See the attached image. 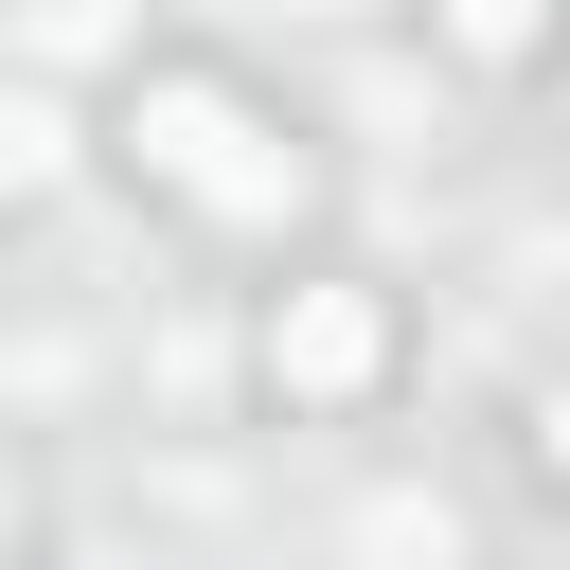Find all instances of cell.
Here are the masks:
<instances>
[{
    "mask_svg": "<svg viewBox=\"0 0 570 570\" xmlns=\"http://www.w3.org/2000/svg\"><path fill=\"white\" fill-rule=\"evenodd\" d=\"M125 160H142L178 214H214V232H285V214H303V142H267L249 89H214V71H142V89H125Z\"/></svg>",
    "mask_w": 570,
    "mask_h": 570,
    "instance_id": "cell-1",
    "label": "cell"
},
{
    "mask_svg": "<svg viewBox=\"0 0 570 570\" xmlns=\"http://www.w3.org/2000/svg\"><path fill=\"white\" fill-rule=\"evenodd\" d=\"M374 374H392V303L374 285H285L267 303V392L285 410H356Z\"/></svg>",
    "mask_w": 570,
    "mask_h": 570,
    "instance_id": "cell-2",
    "label": "cell"
},
{
    "mask_svg": "<svg viewBox=\"0 0 570 570\" xmlns=\"http://www.w3.org/2000/svg\"><path fill=\"white\" fill-rule=\"evenodd\" d=\"M71 160V125H53V89H0V196H36Z\"/></svg>",
    "mask_w": 570,
    "mask_h": 570,
    "instance_id": "cell-3",
    "label": "cell"
},
{
    "mask_svg": "<svg viewBox=\"0 0 570 570\" xmlns=\"http://www.w3.org/2000/svg\"><path fill=\"white\" fill-rule=\"evenodd\" d=\"M445 36H463L481 71H517V53H534V0H445Z\"/></svg>",
    "mask_w": 570,
    "mask_h": 570,
    "instance_id": "cell-4",
    "label": "cell"
},
{
    "mask_svg": "<svg viewBox=\"0 0 570 570\" xmlns=\"http://www.w3.org/2000/svg\"><path fill=\"white\" fill-rule=\"evenodd\" d=\"M534 445H552V481H570V392H552V428H534Z\"/></svg>",
    "mask_w": 570,
    "mask_h": 570,
    "instance_id": "cell-5",
    "label": "cell"
},
{
    "mask_svg": "<svg viewBox=\"0 0 570 570\" xmlns=\"http://www.w3.org/2000/svg\"><path fill=\"white\" fill-rule=\"evenodd\" d=\"M552 107H570V71H552Z\"/></svg>",
    "mask_w": 570,
    "mask_h": 570,
    "instance_id": "cell-6",
    "label": "cell"
}]
</instances>
